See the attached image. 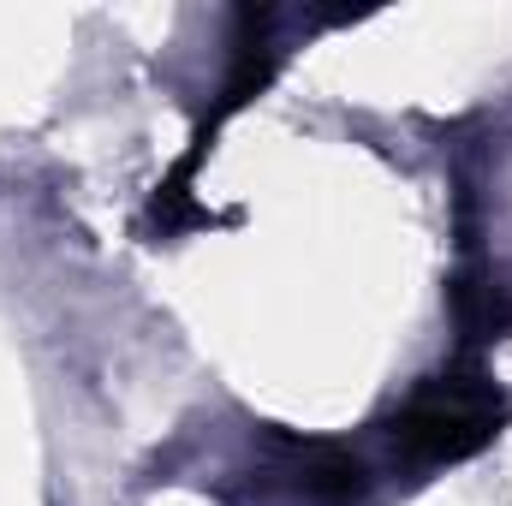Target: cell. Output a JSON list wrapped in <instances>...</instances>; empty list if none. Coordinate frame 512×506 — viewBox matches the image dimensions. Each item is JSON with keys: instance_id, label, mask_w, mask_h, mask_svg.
Here are the masks:
<instances>
[{"instance_id": "1", "label": "cell", "mask_w": 512, "mask_h": 506, "mask_svg": "<svg viewBox=\"0 0 512 506\" xmlns=\"http://www.w3.org/2000/svg\"><path fill=\"white\" fill-rule=\"evenodd\" d=\"M507 393L477 370L429 376L393 417V441L411 465H459L483 453L507 423Z\"/></svg>"}, {"instance_id": "2", "label": "cell", "mask_w": 512, "mask_h": 506, "mask_svg": "<svg viewBox=\"0 0 512 506\" xmlns=\"http://www.w3.org/2000/svg\"><path fill=\"white\" fill-rule=\"evenodd\" d=\"M292 489L310 506H364L370 501V465L334 441H310L292 453Z\"/></svg>"}]
</instances>
